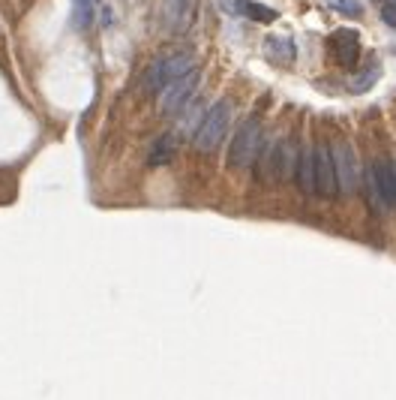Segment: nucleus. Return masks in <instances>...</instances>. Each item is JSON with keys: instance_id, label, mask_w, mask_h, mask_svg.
<instances>
[{"instance_id": "obj_1", "label": "nucleus", "mask_w": 396, "mask_h": 400, "mask_svg": "<svg viewBox=\"0 0 396 400\" xmlns=\"http://www.w3.org/2000/svg\"><path fill=\"white\" fill-rule=\"evenodd\" d=\"M189 70H196V57L189 52H181V55H165V57H157L153 64L147 67L145 79H142V87L147 94H159L165 84L177 82L181 76H186Z\"/></svg>"}, {"instance_id": "obj_2", "label": "nucleus", "mask_w": 396, "mask_h": 400, "mask_svg": "<svg viewBox=\"0 0 396 400\" xmlns=\"http://www.w3.org/2000/svg\"><path fill=\"white\" fill-rule=\"evenodd\" d=\"M232 115H234V111H232V103H228V99L213 103V109H208V115H204L201 127L193 135L196 151L210 154L213 148H220V142L225 139V133H228V123H232Z\"/></svg>"}, {"instance_id": "obj_3", "label": "nucleus", "mask_w": 396, "mask_h": 400, "mask_svg": "<svg viewBox=\"0 0 396 400\" xmlns=\"http://www.w3.org/2000/svg\"><path fill=\"white\" fill-rule=\"evenodd\" d=\"M259 148H261V123L259 118H247L244 123L237 127L232 145H228V169H249L252 160L259 157Z\"/></svg>"}, {"instance_id": "obj_4", "label": "nucleus", "mask_w": 396, "mask_h": 400, "mask_svg": "<svg viewBox=\"0 0 396 400\" xmlns=\"http://www.w3.org/2000/svg\"><path fill=\"white\" fill-rule=\"evenodd\" d=\"M198 79H201V72L198 70H189L186 76H181L177 82L171 84H165L162 91H159V115H177L189 99L196 96V87H198Z\"/></svg>"}, {"instance_id": "obj_5", "label": "nucleus", "mask_w": 396, "mask_h": 400, "mask_svg": "<svg viewBox=\"0 0 396 400\" xmlns=\"http://www.w3.org/2000/svg\"><path fill=\"white\" fill-rule=\"evenodd\" d=\"M312 160H315V193L324 196V199H334L339 193L334 151H330L327 145H315L312 148Z\"/></svg>"}, {"instance_id": "obj_6", "label": "nucleus", "mask_w": 396, "mask_h": 400, "mask_svg": "<svg viewBox=\"0 0 396 400\" xmlns=\"http://www.w3.org/2000/svg\"><path fill=\"white\" fill-rule=\"evenodd\" d=\"M334 166H336V184L342 196H351L357 190V157L349 142L334 145Z\"/></svg>"}, {"instance_id": "obj_7", "label": "nucleus", "mask_w": 396, "mask_h": 400, "mask_svg": "<svg viewBox=\"0 0 396 400\" xmlns=\"http://www.w3.org/2000/svg\"><path fill=\"white\" fill-rule=\"evenodd\" d=\"M330 48H334V57L339 60L342 67H354L357 55H361V36L351 28H339L330 36Z\"/></svg>"}, {"instance_id": "obj_8", "label": "nucleus", "mask_w": 396, "mask_h": 400, "mask_svg": "<svg viewBox=\"0 0 396 400\" xmlns=\"http://www.w3.org/2000/svg\"><path fill=\"white\" fill-rule=\"evenodd\" d=\"M369 181L375 184V190L381 196V202H385V208H396V169L390 166V162H385V160L373 162V169H369Z\"/></svg>"}, {"instance_id": "obj_9", "label": "nucleus", "mask_w": 396, "mask_h": 400, "mask_svg": "<svg viewBox=\"0 0 396 400\" xmlns=\"http://www.w3.org/2000/svg\"><path fill=\"white\" fill-rule=\"evenodd\" d=\"M162 28L169 33H181L186 24H189V16H193V0H162Z\"/></svg>"}, {"instance_id": "obj_10", "label": "nucleus", "mask_w": 396, "mask_h": 400, "mask_svg": "<svg viewBox=\"0 0 396 400\" xmlns=\"http://www.w3.org/2000/svg\"><path fill=\"white\" fill-rule=\"evenodd\" d=\"M298 145L295 142H279V162H276V181H291L298 174Z\"/></svg>"}, {"instance_id": "obj_11", "label": "nucleus", "mask_w": 396, "mask_h": 400, "mask_svg": "<svg viewBox=\"0 0 396 400\" xmlns=\"http://www.w3.org/2000/svg\"><path fill=\"white\" fill-rule=\"evenodd\" d=\"M174 154H177V142H174V135H159V139L153 142L150 154H147V166H150V169L169 166V162L174 160Z\"/></svg>"}, {"instance_id": "obj_12", "label": "nucleus", "mask_w": 396, "mask_h": 400, "mask_svg": "<svg viewBox=\"0 0 396 400\" xmlns=\"http://www.w3.org/2000/svg\"><path fill=\"white\" fill-rule=\"evenodd\" d=\"M228 6H232V12H237V16H247L252 21H276L279 12L271 9V6H261V4H252V0H228Z\"/></svg>"}, {"instance_id": "obj_13", "label": "nucleus", "mask_w": 396, "mask_h": 400, "mask_svg": "<svg viewBox=\"0 0 396 400\" xmlns=\"http://www.w3.org/2000/svg\"><path fill=\"white\" fill-rule=\"evenodd\" d=\"M276 162H279V142H271V145L259 148V169H255V178L259 181L276 178Z\"/></svg>"}, {"instance_id": "obj_14", "label": "nucleus", "mask_w": 396, "mask_h": 400, "mask_svg": "<svg viewBox=\"0 0 396 400\" xmlns=\"http://www.w3.org/2000/svg\"><path fill=\"white\" fill-rule=\"evenodd\" d=\"M298 184H300V193H315V160H312V151H300L298 157Z\"/></svg>"}, {"instance_id": "obj_15", "label": "nucleus", "mask_w": 396, "mask_h": 400, "mask_svg": "<svg viewBox=\"0 0 396 400\" xmlns=\"http://www.w3.org/2000/svg\"><path fill=\"white\" fill-rule=\"evenodd\" d=\"M267 55H271L273 60H279V64H291L295 60V40L285 33H279V36H267Z\"/></svg>"}, {"instance_id": "obj_16", "label": "nucleus", "mask_w": 396, "mask_h": 400, "mask_svg": "<svg viewBox=\"0 0 396 400\" xmlns=\"http://www.w3.org/2000/svg\"><path fill=\"white\" fill-rule=\"evenodd\" d=\"M378 76H381L378 64H369L363 72H357V76L349 82V91H351V94H366L369 87H373V84L378 82Z\"/></svg>"}, {"instance_id": "obj_17", "label": "nucleus", "mask_w": 396, "mask_h": 400, "mask_svg": "<svg viewBox=\"0 0 396 400\" xmlns=\"http://www.w3.org/2000/svg\"><path fill=\"white\" fill-rule=\"evenodd\" d=\"M72 21L79 30H84L94 21V0H72Z\"/></svg>"}, {"instance_id": "obj_18", "label": "nucleus", "mask_w": 396, "mask_h": 400, "mask_svg": "<svg viewBox=\"0 0 396 400\" xmlns=\"http://www.w3.org/2000/svg\"><path fill=\"white\" fill-rule=\"evenodd\" d=\"M204 115H208V111H204L201 106H196L193 111H186V118L181 121V133H183V135H196V130L201 127Z\"/></svg>"}, {"instance_id": "obj_19", "label": "nucleus", "mask_w": 396, "mask_h": 400, "mask_svg": "<svg viewBox=\"0 0 396 400\" xmlns=\"http://www.w3.org/2000/svg\"><path fill=\"white\" fill-rule=\"evenodd\" d=\"M327 6L334 9V12H342V16H349V18L363 16V6L357 4V0H327Z\"/></svg>"}, {"instance_id": "obj_20", "label": "nucleus", "mask_w": 396, "mask_h": 400, "mask_svg": "<svg viewBox=\"0 0 396 400\" xmlns=\"http://www.w3.org/2000/svg\"><path fill=\"white\" fill-rule=\"evenodd\" d=\"M381 21H385L387 28L396 30V0H387V4H381Z\"/></svg>"}, {"instance_id": "obj_21", "label": "nucleus", "mask_w": 396, "mask_h": 400, "mask_svg": "<svg viewBox=\"0 0 396 400\" xmlns=\"http://www.w3.org/2000/svg\"><path fill=\"white\" fill-rule=\"evenodd\" d=\"M102 24H106V28L111 24V12H108V9H102Z\"/></svg>"}]
</instances>
